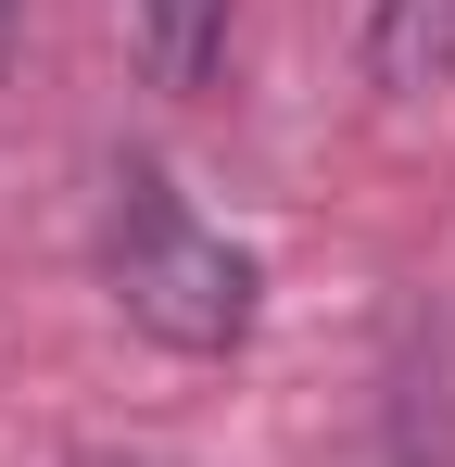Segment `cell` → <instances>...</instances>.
<instances>
[{
	"mask_svg": "<svg viewBox=\"0 0 455 467\" xmlns=\"http://www.w3.org/2000/svg\"><path fill=\"white\" fill-rule=\"evenodd\" d=\"M101 291L127 304V328H152L164 354H240L253 341V253L164 177V164H127L114 177V215H101Z\"/></svg>",
	"mask_w": 455,
	"mask_h": 467,
	"instance_id": "1",
	"label": "cell"
},
{
	"mask_svg": "<svg viewBox=\"0 0 455 467\" xmlns=\"http://www.w3.org/2000/svg\"><path fill=\"white\" fill-rule=\"evenodd\" d=\"M367 77L379 88H455V0H379L367 13Z\"/></svg>",
	"mask_w": 455,
	"mask_h": 467,
	"instance_id": "3",
	"label": "cell"
},
{
	"mask_svg": "<svg viewBox=\"0 0 455 467\" xmlns=\"http://www.w3.org/2000/svg\"><path fill=\"white\" fill-rule=\"evenodd\" d=\"M0 64H13V0H0Z\"/></svg>",
	"mask_w": 455,
	"mask_h": 467,
	"instance_id": "4",
	"label": "cell"
},
{
	"mask_svg": "<svg viewBox=\"0 0 455 467\" xmlns=\"http://www.w3.org/2000/svg\"><path fill=\"white\" fill-rule=\"evenodd\" d=\"M127 38H140L152 88H203L228 64V0H127Z\"/></svg>",
	"mask_w": 455,
	"mask_h": 467,
	"instance_id": "2",
	"label": "cell"
}]
</instances>
